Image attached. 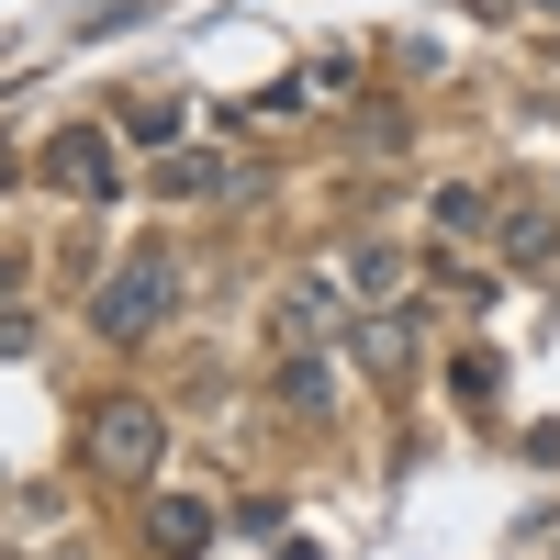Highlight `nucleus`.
Returning <instances> with one entry per match:
<instances>
[{"instance_id":"f257e3e1","label":"nucleus","mask_w":560,"mask_h":560,"mask_svg":"<svg viewBox=\"0 0 560 560\" xmlns=\"http://www.w3.org/2000/svg\"><path fill=\"white\" fill-rule=\"evenodd\" d=\"M168 314H179V269H168L158 247H147V258H124L102 292H90V325H102V348H147Z\"/></svg>"},{"instance_id":"f03ea898","label":"nucleus","mask_w":560,"mask_h":560,"mask_svg":"<svg viewBox=\"0 0 560 560\" xmlns=\"http://www.w3.org/2000/svg\"><path fill=\"white\" fill-rule=\"evenodd\" d=\"M90 459H102L113 482H158V459H168V427L147 404H102L90 415Z\"/></svg>"},{"instance_id":"7ed1b4c3","label":"nucleus","mask_w":560,"mask_h":560,"mask_svg":"<svg viewBox=\"0 0 560 560\" xmlns=\"http://www.w3.org/2000/svg\"><path fill=\"white\" fill-rule=\"evenodd\" d=\"M45 168H57L79 202H113V191H124V168H113V135H102V124H68L57 147H45Z\"/></svg>"},{"instance_id":"20e7f679","label":"nucleus","mask_w":560,"mask_h":560,"mask_svg":"<svg viewBox=\"0 0 560 560\" xmlns=\"http://www.w3.org/2000/svg\"><path fill=\"white\" fill-rule=\"evenodd\" d=\"M147 527H158V549H168V560H202V538H213V516H202L191 493H168V504H158Z\"/></svg>"},{"instance_id":"39448f33","label":"nucleus","mask_w":560,"mask_h":560,"mask_svg":"<svg viewBox=\"0 0 560 560\" xmlns=\"http://www.w3.org/2000/svg\"><path fill=\"white\" fill-rule=\"evenodd\" d=\"M280 404H292V415H325V404H337V370H325V359H280Z\"/></svg>"},{"instance_id":"423d86ee","label":"nucleus","mask_w":560,"mask_h":560,"mask_svg":"<svg viewBox=\"0 0 560 560\" xmlns=\"http://www.w3.org/2000/svg\"><path fill=\"white\" fill-rule=\"evenodd\" d=\"M549 236H560V224H549L538 202H527V213H504V224H493V247H504V258H549Z\"/></svg>"},{"instance_id":"0eeeda50","label":"nucleus","mask_w":560,"mask_h":560,"mask_svg":"<svg viewBox=\"0 0 560 560\" xmlns=\"http://www.w3.org/2000/svg\"><path fill=\"white\" fill-rule=\"evenodd\" d=\"M348 280H359V292H404V258L393 247H348Z\"/></svg>"},{"instance_id":"6e6552de","label":"nucleus","mask_w":560,"mask_h":560,"mask_svg":"<svg viewBox=\"0 0 560 560\" xmlns=\"http://www.w3.org/2000/svg\"><path fill=\"white\" fill-rule=\"evenodd\" d=\"M213 179H224L213 158H168V168H158V191H213Z\"/></svg>"},{"instance_id":"1a4fd4ad","label":"nucleus","mask_w":560,"mask_h":560,"mask_svg":"<svg viewBox=\"0 0 560 560\" xmlns=\"http://www.w3.org/2000/svg\"><path fill=\"white\" fill-rule=\"evenodd\" d=\"M23 348H34V325H23V314H0V359H23Z\"/></svg>"},{"instance_id":"9d476101","label":"nucleus","mask_w":560,"mask_h":560,"mask_svg":"<svg viewBox=\"0 0 560 560\" xmlns=\"http://www.w3.org/2000/svg\"><path fill=\"white\" fill-rule=\"evenodd\" d=\"M12 280H23V258H0V292H12Z\"/></svg>"}]
</instances>
